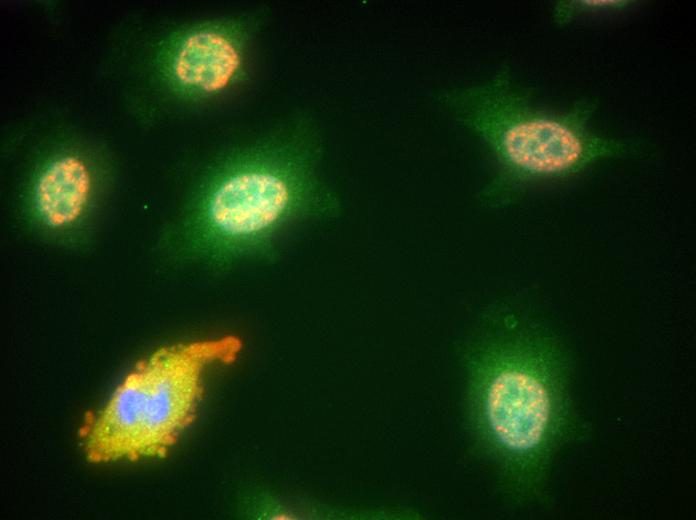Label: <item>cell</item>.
I'll return each mask as SVG.
<instances>
[{
  "mask_svg": "<svg viewBox=\"0 0 696 520\" xmlns=\"http://www.w3.org/2000/svg\"><path fill=\"white\" fill-rule=\"evenodd\" d=\"M466 344L468 421L476 449L494 466L514 505L547 504L555 453L591 428L569 394V370L554 336L504 314Z\"/></svg>",
  "mask_w": 696,
  "mask_h": 520,
  "instance_id": "6da1fadb",
  "label": "cell"
},
{
  "mask_svg": "<svg viewBox=\"0 0 696 520\" xmlns=\"http://www.w3.org/2000/svg\"><path fill=\"white\" fill-rule=\"evenodd\" d=\"M530 92L503 63L481 83L436 95V101L477 136L496 160L497 171L480 192L483 204L507 206L534 182L569 177L598 161L643 150L642 142L590 129L597 99L581 98L565 112H552L537 107Z\"/></svg>",
  "mask_w": 696,
  "mask_h": 520,
  "instance_id": "7a4b0ae2",
  "label": "cell"
},
{
  "mask_svg": "<svg viewBox=\"0 0 696 520\" xmlns=\"http://www.w3.org/2000/svg\"><path fill=\"white\" fill-rule=\"evenodd\" d=\"M320 149L319 131L306 117L247 147L209 189L200 210L203 228L245 253L295 217L336 212L335 196L316 175Z\"/></svg>",
  "mask_w": 696,
  "mask_h": 520,
  "instance_id": "3957f363",
  "label": "cell"
},
{
  "mask_svg": "<svg viewBox=\"0 0 696 520\" xmlns=\"http://www.w3.org/2000/svg\"><path fill=\"white\" fill-rule=\"evenodd\" d=\"M234 336L166 346L139 361L107 403L85 416L79 438L93 463L164 456L191 424L203 374L235 360Z\"/></svg>",
  "mask_w": 696,
  "mask_h": 520,
  "instance_id": "277c9868",
  "label": "cell"
},
{
  "mask_svg": "<svg viewBox=\"0 0 696 520\" xmlns=\"http://www.w3.org/2000/svg\"><path fill=\"white\" fill-rule=\"evenodd\" d=\"M253 23L231 18L198 24L173 35L160 55L168 85L187 98L217 95L246 76Z\"/></svg>",
  "mask_w": 696,
  "mask_h": 520,
  "instance_id": "5b68a950",
  "label": "cell"
},
{
  "mask_svg": "<svg viewBox=\"0 0 696 520\" xmlns=\"http://www.w3.org/2000/svg\"><path fill=\"white\" fill-rule=\"evenodd\" d=\"M91 188V173L83 159L73 154L60 156L45 167L36 181V210L49 227L69 226L82 215Z\"/></svg>",
  "mask_w": 696,
  "mask_h": 520,
  "instance_id": "8992f818",
  "label": "cell"
},
{
  "mask_svg": "<svg viewBox=\"0 0 696 520\" xmlns=\"http://www.w3.org/2000/svg\"><path fill=\"white\" fill-rule=\"evenodd\" d=\"M631 3L627 0H562L554 5L552 16L557 25L564 26L583 13L622 10L630 6Z\"/></svg>",
  "mask_w": 696,
  "mask_h": 520,
  "instance_id": "52a82bcc",
  "label": "cell"
}]
</instances>
